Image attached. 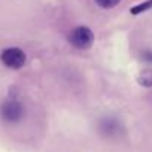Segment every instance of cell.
Segmentation results:
<instances>
[{
    "label": "cell",
    "instance_id": "6da1fadb",
    "mask_svg": "<svg viewBox=\"0 0 152 152\" xmlns=\"http://www.w3.org/2000/svg\"><path fill=\"white\" fill-rule=\"evenodd\" d=\"M24 115H26L24 104L15 99H11L0 106V118L5 122H11V124L18 122L24 118Z\"/></svg>",
    "mask_w": 152,
    "mask_h": 152
},
{
    "label": "cell",
    "instance_id": "7a4b0ae2",
    "mask_svg": "<svg viewBox=\"0 0 152 152\" xmlns=\"http://www.w3.org/2000/svg\"><path fill=\"white\" fill-rule=\"evenodd\" d=\"M69 42L72 43V46L78 48V49H88L94 43V33L88 27L79 26L70 31Z\"/></svg>",
    "mask_w": 152,
    "mask_h": 152
},
{
    "label": "cell",
    "instance_id": "3957f363",
    "mask_svg": "<svg viewBox=\"0 0 152 152\" xmlns=\"http://www.w3.org/2000/svg\"><path fill=\"white\" fill-rule=\"evenodd\" d=\"M0 60H2V63L8 67V69H12V70H18L21 69L24 64H26V54L23 49L20 48H8L2 52V55H0Z\"/></svg>",
    "mask_w": 152,
    "mask_h": 152
},
{
    "label": "cell",
    "instance_id": "277c9868",
    "mask_svg": "<svg viewBox=\"0 0 152 152\" xmlns=\"http://www.w3.org/2000/svg\"><path fill=\"white\" fill-rule=\"evenodd\" d=\"M100 130L106 136H116L122 130V127H121V122L118 119L109 116V118H103L100 121Z\"/></svg>",
    "mask_w": 152,
    "mask_h": 152
},
{
    "label": "cell",
    "instance_id": "5b68a950",
    "mask_svg": "<svg viewBox=\"0 0 152 152\" xmlns=\"http://www.w3.org/2000/svg\"><path fill=\"white\" fill-rule=\"evenodd\" d=\"M137 82L145 88H151L152 87V70H149V69L142 70L137 76Z\"/></svg>",
    "mask_w": 152,
    "mask_h": 152
},
{
    "label": "cell",
    "instance_id": "8992f818",
    "mask_svg": "<svg viewBox=\"0 0 152 152\" xmlns=\"http://www.w3.org/2000/svg\"><path fill=\"white\" fill-rule=\"evenodd\" d=\"M149 9H152V0H146V2H143V3H140V5L131 8L130 12H131L133 15H139V14H142V12L149 11Z\"/></svg>",
    "mask_w": 152,
    "mask_h": 152
},
{
    "label": "cell",
    "instance_id": "52a82bcc",
    "mask_svg": "<svg viewBox=\"0 0 152 152\" xmlns=\"http://www.w3.org/2000/svg\"><path fill=\"white\" fill-rule=\"evenodd\" d=\"M121 0H96V3L103 8V9H110V8H115Z\"/></svg>",
    "mask_w": 152,
    "mask_h": 152
},
{
    "label": "cell",
    "instance_id": "ba28073f",
    "mask_svg": "<svg viewBox=\"0 0 152 152\" xmlns=\"http://www.w3.org/2000/svg\"><path fill=\"white\" fill-rule=\"evenodd\" d=\"M142 60L145 63H151L152 64V49H145L142 52Z\"/></svg>",
    "mask_w": 152,
    "mask_h": 152
}]
</instances>
